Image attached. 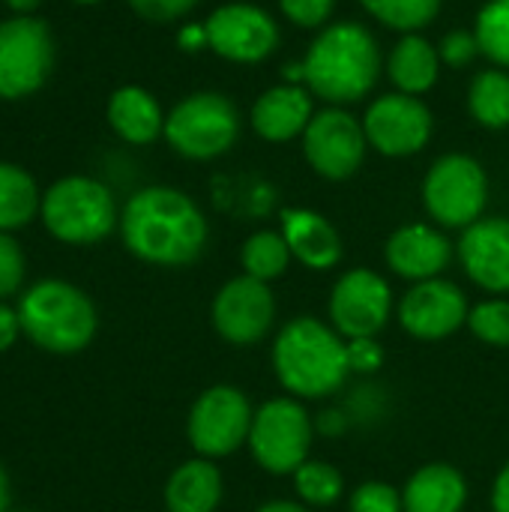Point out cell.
Listing matches in <instances>:
<instances>
[{
    "instance_id": "obj_1",
    "label": "cell",
    "mask_w": 509,
    "mask_h": 512,
    "mask_svg": "<svg viewBox=\"0 0 509 512\" xmlns=\"http://www.w3.org/2000/svg\"><path fill=\"white\" fill-rule=\"evenodd\" d=\"M126 249L156 267L192 264L207 246V219L198 204L171 186L135 192L120 216Z\"/></svg>"
},
{
    "instance_id": "obj_2",
    "label": "cell",
    "mask_w": 509,
    "mask_h": 512,
    "mask_svg": "<svg viewBox=\"0 0 509 512\" xmlns=\"http://www.w3.org/2000/svg\"><path fill=\"white\" fill-rule=\"evenodd\" d=\"M285 78L306 81V87L324 102L348 105L378 84L381 48L363 24L339 21L315 36L303 63L285 66Z\"/></svg>"
},
{
    "instance_id": "obj_3",
    "label": "cell",
    "mask_w": 509,
    "mask_h": 512,
    "mask_svg": "<svg viewBox=\"0 0 509 512\" xmlns=\"http://www.w3.org/2000/svg\"><path fill=\"white\" fill-rule=\"evenodd\" d=\"M273 366L282 387L300 399L336 393L351 372L345 342L315 318H297L282 327L273 345Z\"/></svg>"
},
{
    "instance_id": "obj_4",
    "label": "cell",
    "mask_w": 509,
    "mask_h": 512,
    "mask_svg": "<svg viewBox=\"0 0 509 512\" xmlns=\"http://www.w3.org/2000/svg\"><path fill=\"white\" fill-rule=\"evenodd\" d=\"M18 321L30 342L51 354L84 351L96 336V309L90 297L60 279L36 282L18 303Z\"/></svg>"
},
{
    "instance_id": "obj_5",
    "label": "cell",
    "mask_w": 509,
    "mask_h": 512,
    "mask_svg": "<svg viewBox=\"0 0 509 512\" xmlns=\"http://www.w3.org/2000/svg\"><path fill=\"white\" fill-rule=\"evenodd\" d=\"M42 222L51 237L69 246L105 240L117 225V204L105 183L93 177H63L42 195Z\"/></svg>"
},
{
    "instance_id": "obj_6",
    "label": "cell",
    "mask_w": 509,
    "mask_h": 512,
    "mask_svg": "<svg viewBox=\"0 0 509 512\" xmlns=\"http://www.w3.org/2000/svg\"><path fill=\"white\" fill-rule=\"evenodd\" d=\"M240 135L237 105L216 93L201 90L186 96L165 117V141L186 159H216L234 147Z\"/></svg>"
},
{
    "instance_id": "obj_7",
    "label": "cell",
    "mask_w": 509,
    "mask_h": 512,
    "mask_svg": "<svg viewBox=\"0 0 509 512\" xmlns=\"http://www.w3.org/2000/svg\"><path fill=\"white\" fill-rule=\"evenodd\" d=\"M54 69V36L42 18L12 15L0 21V99L39 93Z\"/></svg>"
},
{
    "instance_id": "obj_8",
    "label": "cell",
    "mask_w": 509,
    "mask_h": 512,
    "mask_svg": "<svg viewBox=\"0 0 509 512\" xmlns=\"http://www.w3.org/2000/svg\"><path fill=\"white\" fill-rule=\"evenodd\" d=\"M489 201V177L468 153L441 156L423 180L426 213L444 228H468L483 219Z\"/></svg>"
},
{
    "instance_id": "obj_9",
    "label": "cell",
    "mask_w": 509,
    "mask_h": 512,
    "mask_svg": "<svg viewBox=\"0 0 509 512\" xmlns=\"http://www.w3.org/2000/svg\"><path fill=\"white\" fill-rule=\"evenodd\" d=\"M249 447L255 462L267 474H294L300 465L309 462L312 420L303 405L291 399H273L255 411Z\"/></svg>"
},
{
    "instance_id": "obj_10",
    "label": "cell",
    "mask_w": 509,
    "mask_h": 512,
    "mask_svg": "<svg viewBox=\"0 0 509 512\" xmlns=\"http://www.w3.org/2000/svg\"><path fill=\"white\" fill-rule=\"evenodd\" d=\"M252 417L255 414L249 408V399L237 387H210L189 411V444L204 459H222L234 453L243 441H249Z\"/></svg>"
},
{
    "instance_id": "obj_11",
    "label": "cell",
    "mask_w": 509,
    "mask_h": 512,
    "mask_svg": "<svg viewBox=\"0 0 509 512\" xmlns=\"http://www.w3.org/2000/svg\"><path fill=\"white\" fill-rule=\"evenodd\" d=\"M366 147L363 123L339 105L318 111L303 132V156L309 168L327 180H348L357 174L366 159Z\"/></svg>"
},
{
    "instance_id": "obj_12",
    "label": "cell",
    "mask_w": 509,
    "mask_h": 512,
    "mask_svg": "<svg viewBox=\"0 0 509 512\" xmlns=\"http://www.w3.org/2000/svg\"><path fill=\"white\" fill-rule=\"evenodd\" d=\"M207 48L231 63H261L279 48V24L252 3H225L204 21Z\"/></svg>"
},
{
    "instance_id": "obj_13",
    "label": "cell",
    "mask_w": 509,
    "mask_h": 512,
    "mask_svg": "<svg viewBox=\"0 0 509 512\" xmlns=\"http://www.w3.org/2000/svg\"><path fill=\"white\" fill-rule=\"evenodd\" d=\"M363 129L366 141L378 153L393 159L414 156L432 138V111L426 108V102H420V96L384 93L369 105Z\"/></svg>"
},
{
    "instance_id": "obj_14",
    "label": "cell",
    "mask_w": 509,
    "mask_h": 512,
    "mask_svg": "<svg viewBox=\"0 0 509 512\" xmlns=\"http://www.w3.org/2000/svg\"><path fill=\"white\" fill-rule=\"evenodd\" d=\"M393 294L384 276L375 270H351L345 273L330 294V321L339 336L351 339H375L390 318Z\"/></svg>"
},
{
    "instance_id": "obj_15",
    "label": "cell",
    "mask_w": 509,
    "mask_h": 512,
    "mask_svg": "<svg viewBox=\"0 0 509 512\" xmlns=\"http://www.w3.org/2000/svg\"><path fill=\"white\" fill-rule=\"evenodd\" d=\"M276 318V300L267 282L252 276L231 279L213 300V327L231 345L261 342Z\"/></svg>"
},
{
    "instance_id": "obj_16",
    "label": "cell",
    "mask_w": 509,
    "mask_h": 512,
    "mask_svg": "<svg viewBox=\"0 0 509 512\" xmlns=\"http://www.w3.org/2000/svg\"><path fill=\"white\" fill-rule=\"evenodd\" d=\"M468 315L462 288L447 279L417 282L399 303V321L417 339H444L468 324Z\"/></svg>"
},
{
    "instance_id": "obj_17",
    "label": "cell",
    "mask_w": 509,
    "mask_h": 512,
    "mask_svg": "<svg viewBox=\"0 0 509 512\" xmlns=\"http://www.w3.org/2000/svg\"><path fill=\"white\" fill-rule=\"evenodd\" d=\"M465 273L492 294L509 291V219H477L459 243Z\"/></svg>"
},
{
    "instance_id": "obj_18",
    "label": "cell",
    "mask_w": 509,
    "mask_h": 512,
    "mask_svg": "<svg viewBox=\"0 0 509 512\" xmlns=\"http://www.w3.org/2000/svg\"><path fill=\"white\" fill-rule=\"evenodd\" d=\"M453 258L450 240L435 231L432 225L414 222L399 228L387 240V264L396 276L411 279V282H426L438 279Z\"/></svg>"
},
{
    "instance_id": "obj_19",
    "label": "cell",
    "mask_w": 509,
    "mask_h": 512,
    "mask_svg": "<svg viewBox=\"0 0 509 512\" xmlns=\"http://www.w3.org/2000/svg\"><path fill=\"white\" fill-rule=\"evenodd\" d=\"M312 117V93L300 84H276L264 90L249 114L252 129L273 144L303 135Z\"/></svg>"
},
{
    "instance_id": "obj_20",
    "label": "cell",
    "mask_w": 509,
    "mask_h": 512,
    "mask_svg": "<svg viewBox=\"0 0 509 512\" xmlns=\"http://www.w3.org/2000/svg\"><path fill=\"white\" fill-rule=\"evenodd\" d=\"M282 237L291 255L309 270H330L342 258V237L339 231L315 210H285L282 213Z\"/></svg>"
},
{
    "instance_id": "obj_21",
    "label": "cell",
    "mask_w": 509,
    "mask_h": 512,
    "mask_svg": "<svg viewBox=\"0 0 509 512\" xmlns=\"http://www.w3.org/2000/svg\"><path fill=\"white\" fill-rule=\"evenodd\" d=\"M165 117L159 99L138 87V84H126L117 87L108 99V123L111 129L129 141V144H153L159 135H165Z\"/></svg>"
},
{
    "instance_id": "obj_22",
    "label": "cell",
    "mask_w": 509,
    "mask_h": 512,
    "mask_svg": "<svg viewBox=\"0 0 509 512\" xmlns=\"http://www.w3.org/2000/svg\"><path fill=\"white\" fill-rule=\"evenodd\" d=\"M465 501H468L465 477L444 462L420 468L402 492L405 512H462Z\"/></svg>"
},
{
    "instance_id": "obj_23",
    "label": "cell",
    "mask_w": 509,
    "mask_h": 512,
    "mask_svg": "<svg viewBox=\"0 0 509 512\" xmlns=\"http://www.w3.org/2000/svg\"><path fill=\"white\" fill-rule=\"evenodd\" d=\"M387 72H390V81L396 84L399 93L420 96L438 84L441 54L426 36L405 33L387 57Z\"/></svg>"
},
{
    "instance_id": "obj_24",
    "label": "cell",
    "mask_w": 509,
    "mask_h": 512,
    "mask_svg": "<svg viewBox=\"0 0 509 512\" xmlns=\"http://www.w3.org/2000/svg\"><path fill=\"white\" fill-rule=\"evenodd\" d=\"M219 501H222V474L207 459L183 462L165 486L168 512H213Z\"/></svg>"
},
{
    "instance_id": "obj_25",
    "label": "cell",
    "mask_w": 509,
    "mask_h": 512,
    "mask_svg": "<svg viewBox=\"0 0 509 512\" xmlns=\"http://www.w3.org/2000/svg\"><path fill=\"white\" fill-rule=\"evenodd\" d=\"M42 210L36 180L12 162H0V231L24 228Z\"/></svg>"
},
{
    "instance_id": "obj_26",
    "label": "cell",
    "mask_w": 509,
    "mask_h": 512,
    "mask_svg": "<svg viewBox=\"0 0 509 512\" xmlns=\"http://www.w3.org/2000/svg\"><path fill=\"white\" fill-rule=\"evenodd\" d=\"M468 111L486 129L509 126V72L483 69L468 87Z\"/></svg>"
},
{
    "instance_id": "obj_27",
    "label": "cell",
    "mask_w": 509,
    "mask_h": 512,
    "mask_svg": "<svg viewBox=\"0 0 509 512\" xmlns=\"http://www.w3.org/2000/svg\"><path fill=\"white\" fill-rule=\"evenodd\" d=\"M291 258L294 255H291L285 237L276 234V231H258V234H252L243 243V252H240V261H243L246 276L261 279V282L279 279L288 270V261Z\"/></svg>"
},
{
    "instance_id": "obj_28",
    "label": "cell",
    "mask_w": 509,
    "mask_h": 512,
    "mask_svg": "<svg viewBox=\"0 0 509 512\" xmlns=\"http://www.w3.org/2000/svg\"><path fill=\"white\" fill-rule=\"evenodd\" d=\"M444 0H360V6L378 18L384 27L390 30H402V33H417L423 27H429L438 12H441Z\"/></svg>"
},
{
    "instance_id": "obj_29",
    "label": "cell",
    "mask_w": 509,
    "mask_h": 512,
    "mask_svg": "<svg viewBox=\"0 0 509 512\" xmlns=\"http://www.w3.org/2000/svg\"><path fill=\"white\" fill-rule=\"evenodd\" d=\"M474 36L480 42V54L495 66L509 69V0H489L477 12Z\"/></svg>"
},
{
    "instance_id": "obj_30",
    "label": "cell",
    "mask_w": 509,
    "mask_h": 512,
    "mask_svg": "<svg viewBox=\"0 0 509 512\" xmlns=\"http://www.w3.org/2000/svg\"><path fill=\"white\" fill-rule=\"evenodd\" d=\"M297 495L312 507H330L342 495V474L327 462H306L294 471Z\"/></svg>"
},
{
    "instance_id": "obj_31",
    "label": "cell",
    "mask_w": 509,
    "mask_h": 512,
    "mask_svg": "<svg viewBox=\"0 0 509 512\" xmlns=\"http://www.w3.org/2000/svg\"><path fill=\"white\" fill-rule=\"evenodd\" d=\"M468 327L477 339L495 348H509V303L507 300H486L471 309Z\"/></svg>"
},
{
    "instance_id": "obj_32",
    "label": "cell",
    "mask_w": 509,
    "mask_h": 512,
    "mask_svg": "<svg viewBox=\"0 0 509 512\" xmlns=\"http://www.w3.org/2000/svg\"><path fill=\"white\" fill-rule=\"evenodd\" d=\"M351 512H405L402 495L387 483H363L351 495Z\"/></svg>"
},
{
    "instance_id": "obj_33",
    "label": "cell",
    "mask_w": 509,
    "mask_h": 512,
    "mask_svg": "<svg viewBox=\"0 0 509 512\" xmlns=\"http://www.w3.org/2000/svg\"><path fill=\"white\" fill-rule=\"evenodd\" d=\"M24 282V252L9 237V231H0V300L15 294Z\"/></svg>"
},
{
    "instance_id": "obj_34",
    "label": "cell",
    "mask_w": 509,
    "mask_h": 512,
    "mask_svg": "<svg viewBox=\"0 0 509 512\" xmlns=\"http://www.w3.org/2000/svg\"><path fill=\"white\" fill-rule=\"evenodd\" d=\"M333 6H336V0H279L282 15L291 24L306 27V30L324 27V21H330V15H333Z\"/></svg>"
},
{
    "instance_id": "obj_35",
    "label": "cell",
    "mask_w": 509,
    "mask_h": 512,
    "mask_svg": "<svg viewBox=\"0 0 509 512\" xmlns=\"http://www.w3.org/2000/svg\"><path fill=\"white\" fill-rule=\"evenodd\" d=\"M132 12L150 24H171L183 15H189L201 0H126Z\"/></svg>"
},
{
    "instance_id": "obj_36",
    "label": "cell",
    "mask_w": 509,
    "mask_h": 512,
    "mask_svg": "<svg viewBox=\"0 0 509 512\" xmlns=\"http://www.w3.org/2000/svg\"><path fill=\"white\" fill-rule=\"evenodd\" d=\"M438 54H441V60H444L447 66L459 69V66L474 63V57L480 54V42H477V36L468 33V30H453V33H447V36L441 39Z\"/></svg>"
},
{
    "instance_id": "obj_37",
    "label": "cell",
    "mask_w": 509,
    "mask_h": 512,
    "mask_svg": "<svg viewBox=\"0 0 509 512\" xmlns=\"http://www.w3.org/2000/svg\"><path fill=\"white\" fill-rule=\"evenodd\" d=\"M345 348H348V366H351V372L372 375L384 363V351H381V345L375 339H351V342H345Z\"/></svg>"
},
{
    "instance_id": "obj_38",
    "label": "cell",
    "mask_w": 509,
    "mask_h": 512,
    "mask_svg": "<svg viewBox=\"0 0 509 512\" xmlns=\"http://www.w3.org/2000/svg\"><path fill=\"white\" fill-rule=\"evenodd\" d=\"M18 333H21V321H18V312L0 303V354H3V351H9V348L15 345Z\"/></svg>"
},
{
    "instance_id": "obj_39",
    "label": "cell",
    "mask_w": 509,
    "mask_h": 512,
    "mask_svg": "<svg viewBox=\"0 0 509 512\" xmlns=\"http://www.w3.org/2000/svg\"><path fill=\"white\" fill-rule=\"evenodd\" d=\"M492 510L509 512V465L498 474L495 489H492Z\"/></svg>"
},
{
    "instance_id": "obj_40",
    "label": "cell",
    "mask_w": 509,
    "mask_h": 512,
    "mask_svg": "<svg viewBox=\"0 0 509 512\" xmlns=\"http://www.w3.org/2000/svg\"><path fill=\"white\" fill-rule=\"evenodd\" d=\"M180 45H183L186 51L207 48V30H204V24H201V27H186V30L180 33Z\"/></svg>"
},
{
    "instance_id": "obj_41",
    "label": "cell",
    "mask_w": 509,
    "mask_h": 512,
    "mask_svg": "<svg viewBox=\"0 0 509 512\" xmlns=\"http://www.w3.org/2000/svg\"><path fill=\"white\" fill-rule=\"evenodd\" d=\"M15 15H30L33 9H39L42 6V0H3Z\"/></svg>"
},
{
    "instance_id": "obj_42",
    "label": "cell",
    "mask_w": 509,
    "mask_h": 512,
    "mask_svg": "<svg viewBox=\"0 0 509 512\" xmlns=\"http://www.w3.org/2000/svg\"><path fill=\"white\" fill-rule=\"evenodd\" d=\"M255 512H309V510H306V507H300V504H291V501H270V504L258 507Z\"/></svg>"
},
{
    "instance_id": "obj_43",
    "label": "cell",
    "mask_w": 509,
    "mask_h": 512,
    "mask_svg": "<svg viewBox=\"0 0 509 512\" xmlns=\"http://www.w3.org/2000/svg\"><path fill=\"white\" fill-rule=\"evenodd\" d=\"M321 429H324V432H342V429H345L342 414H333V411L324 414V417H321Z\"/></svg>"
},
{
    "instance_id": "obj_44",
    "label": "cell",
    "mask_w": 509,
    "mask_h": 512,
    "mask_svg": "<svg viewBox=\"0 0 509 512\" xmlns=\"http://www.w3.org/2000/svg\"><path fill=\"white\" fill-rule=\"evenodd\" d=\"M0 512H9V480L0 468Z\"/></svg>"
},
{
    "instance_id": "obj_45",
    "label": "cell",
    "mask_w": 509,
    "mask_h": 512,
    "mask_svg": "<svg viewBox=\"0 0 509 512\" xmlns=\"http://www.w3.org/2000/svg\"><path fill=\"white\" fill-rule=\"evenodd\" d=\"M72 3H81V6H93V3H102V0H72Z\"/></svg>"
}]
</instances>
